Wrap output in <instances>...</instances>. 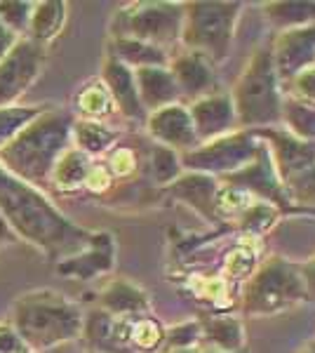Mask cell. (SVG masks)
Returning a JSON list of instances; mask_svg holds the SVG:
<instances>
[{"mask_svg":"<svg viewBox=\"0 0 315 353\" xmlns=\"http://www.w3.org/2000/svg\"><path fill=\"white\" fill-rule=\"evenodd\" d=\"M0 217L21 241L36 245L57 261L78 254L94 238V231L73 224L36 186L17 179L3 168H0Z\"/></svg>","mask_w":315,"mask_h":353,"instance_id":"1","label":"cell"},{"mask_svg":"<svg viewBox=\"0 0 315 353\" xmlns=\"http://www.w3.org/2000/svg\"><path fill=\"white\" fill-rule=\"evenodd\" d=\"M71 128V116L50 106L0 149V168L36 189L48 184L61 153L73 146Z\"/></svg>","mask_w":315,"mask_h":353,"instance_id":"2","label":"cell"},{"mask_svg":"<svg viewBox=\"0 0 315 353\" xmlns=\"http://www.w3.org/2000/svg\"><path fill=\"white\" fill-rule=\"evenodd\" d=\"M85 313L54 290H33L14 301L12 327L33 353L68 344L83 334Z\"/></svg>","mask_w":315,"mask_h":353,"instance_id":"3","label":"cell"},{"mask_svg":"<svg viewBox=\"0 0 315 353\" xmlns=\"http://www.w3.org/2000/svg\"><path fill=\"white\" fill-rule=\"evenodd\" d=\"M228 94H231L240 130H261L280 125L283 90H280V78L273 66L271 48H261L252 54Z\"/></svg>","mask_w":315,"mask_h":353,"instance_id":"4","label":"cell"},{"mask_svg":"<svg viewBox=\"0 0 315 353\" xmlns=\"http://www.w3.org/2000/svg\"><path fill=\"white\" fill-rule=\"evenodd\" d=\"M240 14H243L240 3H212V0L184 3L181 50L203 57L212 66L223 64L231 54Z\"/></svg>","mask_w":315,"mask_h":353,"instance_id":"5","label":"cell"},{"mask_svg":"<svg viewBox=\"0 0 315 353\" xmlns=\"http://www.w3.org/2000/svg\"><path fill=\"white\" fill-rule=\"evenodd\" d=\"M303 301L306 297L296 264L283 257H271L263 259L259 269L243 283L240 311L252 318L278 316Z\"/></svg>","mask_w":315,"mask_h":353,"instance_id":"6","label":"cell"},{"mask_svg":"<svg viewBox=\"0 0 315 353\" xmlns=\"http://www.w3.org/2000/svg\"><path fill=\"white\" fill-rule=\"evenodd\" d=\"M184 26V3H132L118 10L113 19V38H134V41L156 45L167 52L179 45Z\"/></svg>","mask_w":315,"mask_h":353,"instance_id":"7","label":"cell"},{"mask_svg":"<svg viewBox=\"0 0 315 353\" xmlns=\"http://www.w3.org/2000/svg\"><path fill=\"white\" fill-rule=\"evenodd\" d=\"M259 146L261 139L252 130H236L231 134L203 141L193 151L181 153V165L184 172H200L223 179L254 161Z\"/></svg>","mask_w":315,"mask_h":353,"instance_id":"8","label":"cell"},{"mask_svg":"<svg viewBox=\"0 0 315 353\" xmlns=\"http://www.w3.org/2000/svg\"><path fill=\"white\" fill-rule=\"evenodd\" d=\"M45 64V48L31 38H19L10 54L0 61V106H14L17 99L36 83Z\"/></svg>","mask_w":315,"mask_h":353,"instance_id":"9","label":"cell"},{"mask_svg":"<svg viewBox=\"0 0 315 353\" xmlns=\"http://www.w3.org/2000/svg\"><path fill=\"white\" fill-rule=\"evenodd\" d=\"M259 139L266 144L268 153H271L273 168L283 181V186L289 179H294L296 174L306 172L308 168L315 165V141L299 139L292 132H287L285 128H261V130H252Z\"/></svg>","mask_w":315,"mask_h":353,"instance_id":"10","label":"cell"},{"mask_svg":"<svg viewBox=\"0 0 315 353\" xmlns=\"http://www.w3.org/2000/svg\"><path fill=\"white\" fill-rule=\"evenodd\" d=\"M219 181L243 186V189L254 193V196L261 198V201L273 203L280 212H292V210H294L289 203V198H287V193H285V186H283V181H280L276 168H273L271 153H268L263 141H261L259 151H256L254 161L247 163L243 170H238V172L223 176V179H219Z\"/></svg>","mask_w":315,"mask_h":353,"instance_id":"11","label":"cell"},{"mask_svg":"<svg viewBox=\"0 0 315 353\" xmlns=\"http://www.w3.org/2000/svg\"><path fill=\"white\" fill-rule=\"evenodd\" d=\"M146 132L153 139V144L167 146V149L181 153L193 151L200 146V139L193 128L191 113L186 104H172L165 109H158L146 116Z\"/></svg>","mask_w":315,"mask_h":353,"instance_id":"12","label":"cell"},{"mask_svg":"<svg viewBox=\"0 0 315 353\" xmlns=\"http://www.w3.org/2000/svg\"><path fill=\"white\" fill-rule=\"evenodd\" d=\"M167 68L176 83V90H179L181 104H193V101L221 90L219 78H216V73H214V66L207 64V61L198 54H191L181 50L179 54L170 57Z\"/></svg>","mask_w":315,"mask_h":353,"instance_id":"13","label":"cell"},{"mask_svg":"<svg viewBox=\"0 0 315 353\" xmlns=\"http://www.w3.org/2000/svg\"><path fill=\"white\" fill-rule=\"evenodd\" d=\"M271 57L280 83L289 81L303 68L315 66V24L278 33L271 48Z\"/></svg>","mask_w":315,"mask_h":353,"instance_id":"14","label":"cell"},{"mask_svg":"<svg viewBox=\"0 0 315 353\" xmlns=\"http://www.w3.org/2000/svg\"><path fill=\"white\" fill-rule=\"evenodd\" d=\"M186 106H188V113H191V121H193V128H196L200 144L240 130L231 94L223 92V90L210 97H203V99L193 101V104H186Z\"/></svg>","mask_w":315,"mask_h":353,"instance_id":"15","label":"cell"},{"mask_svg":"<svg viewBox=\"0 0 315 353\" xmlns=\"http://www.w3.org/2000/svg\"><path fill=\"white\" fill-rule=\"evenodd\" d=\"M113 266H116V243L111 233L94 231V238L88 248L73 257L57 261V273L73 281H92L96 276L113 271Z\"/></svg>","mask_w":315,"mask_h":353,"instance_id":"16","label":"cell"},{"mask_svg":"<svg viewBox=\"0 0 315 353\" xmlns=\"http://www.w3.org/2000/svg\"><path fill=\"white\" fill-rule=\"evenodd\" d=\"M132 318H113L111 313L94 309L83 321V337L92 353H132Z\"/></svg>","mask_w":315,"mask_h":353,"instance_id":"17","label":"cell"},{"mask_svg":"<svg viewBox=\"0 0 315 353\" xmlns=\"http://www.w3.org/2000/svg\"><path fill=\"white\" fill-rule=\"evenodd\" d=\"M101 83L106 85L108 94H111L116 111L123 113L128 121L134 123H146L148 113L144 111L139 101V92H136V83H134V71L128 68L125 64H120L118 59L106 54L104 66H101Z\"/></svg>","mask_w":315,"mask_h":353,"instance_id":"18","label":"cell"},{"mask_svg":"<svg viewBox=\"0 0 315 353\" xmlns=\"http://www.w3.org/2000/svg\"><path fill=\"white\" fill-rule=\"evenodd\" d=\"M96 304L113 318H139L151 313V299L144 288L128 278H113L111 283H106L96 297Z\"/></svg>","mask_w":315,"mask_h":353,"instance_id":"19","label":"cell"},{"mask_svg":"<svg viewBox=\"0 0 315 353\" xmlns=\"http://www.w3.org/2000/svg\"><path fill=\"white\" fill-rule=\"evenodd\" d=\"M165 191H167L174 201L196 210L200 217L216 224L214 198H216V191H219V179H216V176L200 174V172H184L176 181L165 186Z\"/></svg>","mask_w":315,"mask_h":353,"instance_id":"20","label":"cell"},{"mask_svg":"<svg viewBox=\"0 0 315 353\" xmlns=\"http://www.w3.org/2000/svg\"><path fill=\"white\" fill-rule=\"evenodd\" d=\"M134 83H136V92H139V101L146 113H153L181 101L179 90H176V83L167 66L136 68Z\"/></svg>","mask_w":315,"mask_h":353,"instance_id":"21","label":"cell"},{"mask_svg":"<svg viewBox=\"0 0 315 353\" xmlns=\"http://www.w3.org/2000/svg\"><path fill=\"white\" fill-rule=\"evenodd\" d=\"M200 321V346L231 353L245 351V327L236 313H210Z\"/></svg>","mask_w":315,"mask_h":353,"instance_id":"22","label":"cell"},{"mask_svg":"<svg viewBox=\"0 0 315 353\" xmlns=\"http://www.w3.org/2000/svg\"><path fill=\"white\" fill-rule=\"evenodd\" d=\"M108 57L118 59L120 64H125L128 68H132V71L170 64V52L156 48V45L134 41V38H113V41L108 43Z\"/></svg>","mask_w":315,"mask_h":353,"instance_id":"23","label":"cell"},{"mask_svg":"<svg viewBox=\"0 0 315 353\" xmlns=\"http://www.w3.org/2000/svg\"><path fill=\"white\" fill-rule=\"evenodd\" d=\"M71 141H73V146H76L78 151H83L88 158H96V156L108 153L113 146H118V132L101 121H85V118H78V121H73V128H71Z\"/></svg>","mask_w":315,"mask_h":353,"instance_id":"24","label":"cell"},{"mask_svg":"<svg viewBox=\"0 0 315 353\" xmlns=\"http://www.w3.org/2000/svg\"><path fill=\"white\" fill-rule=\"evenodd\" d=\"M261 238H243L223 254V276L231 283H245L261 264Z\"/></svg>","mask_w":315,"mask_h":353,"instance_id":"25","label":"cell"},{"mask_svg":"<svg viewBox=\"0 0 315 353\" xmlns=\"http://www.w3.org/2000/svg\"><path fill=\"white\" fill-rule=\"evenodd\" d=\"M66 24V3L61 0H43L33 3L31 21H28V36L33 43L43 45L61 33Z\"/></svg>","mask_w":315,"mask_h":353,"instance_id":"26","label":"cell"},{"mask_svg":"<svg viewBox=\"0 0 315 353\" xmlns=\"http://www.w3.org/2000/svg\"><path fill=\"white\" fill-rule=\"evenodd\" d=\"M263 17L280 33L294 31V28L315 24V3H301V0H280V3H263Z\"/></svg>","mask_w":315,"mask_h":353,"instance_id":"27","label":"cell"},{"mask_svg":"<svg viewBox=\"0 0 315 353\" xmlns=\"http://www.w3.org/2000/svg\"><path fill=\"white\" fill-rule=\"evenodd\" d=\"M90 165H92V158H88L83 151L71 146V149L61 153V158L57 161L50 181L54 184L57 191H64V193L78 191V189H83Z\"/></svg>","mask_w":315,"mask_h":353,"instance_id":"28","label":"cell"},{"mask_svg":"<svg viewBox=\"0 0 315 353\" xmlns=\"http://www.w3.org/2000/svg\"><path fill=\"white\" fill-rule=\"evenodd\" d=\"M280 217H283V212H280L273 203L254 201L236 221H233L231 229L243 238H263L278 224Z\"/></svg>","mask_w":315,"mask_h":353,"instance_id":"29","label":"cell"},{"mask_svg":"<svg viewBox=\"0 0 315 353\" xmlns=\"http://www.w3.org/2000/svg\"><path fill=\"white\" fill-rule=\"evenodd\" d=\"M76 109L85 121H104L116 111L111 94H108L106 85L101 81H90L85 88L78 90L76 94Z\"/></svg>","mask_w":315,"mask_h":353,"instance_id":"30","label":"cell"},{"mask_svg":"<svg viewBox=\"0 0 315 353\" xmlns=\"http://www.w3.org/2000/svg\"><path fill=\"white\" fill-rule=\"evenodd\" d=\"M254 201H261V198H256L254 193H250L247 189H243V186L219 181V191H216V198H214L216 224H219V221L233 224Z\"/></svg>","mask_w":315,"mask_h":353,"instance_id":"31","label":"cell"},{"mask_svg":"<svg viewBox=\"0 0 315 353\" xmlns=\"http://www.w3.org/2000/svg\"><path fill=\"white\" fill-rule=\"evenodd\" d=\"M186 288L198 299L210 301L214 306L231 304V281L223 273H191L186 281Z\"/></svg>","mask_w":315,"mask_h":353,"instance_id":"32","label":"cell"},{"mask_svg":"<svg viewBox=\"0 0 315 353\" xmlns=\"http://www.w3.org/2000/svg\"><path fill=\"white\" fill-rule=\"evenodd\" d=\"M148 172H151V179L165 189V186H170L172 181H176L184 174L181 156L176 151L167 149V146L153 144L148 149Z\"/></svg>","mask_w":315,"mask_h":353,"instance_id":"33","label":"cell"},{"mask_svg":"<svg viewBox=\"0 0 315 353\" xmlns=\"http://www.w3.org/2000/svg\"><path fill=\"white\" fill-rule=\"evenodd\" d=\"M50 106L48 104H38V106H24V104H14V106H0V149L5 144L14 139L28 123H33L40 113H45Z\"/></svg>","mask_w":315,"mask_h":353,"instance_id":"34","label":"cell"},{"mask_svg":"<svg viewBox=\"0 0 315 353\" xmlns=\"http://www.w3.org/2000/svg\"><path fill=\"white\" fill-rule=\"evenodd\" d=\"M280 128H285L299 139L315 141V109L303 106L283 97V111H280Z\"/></svg>","mask_w":315,"mask_h":353,"instance_id":"35","label":"cell"},{"mask_svg":"<svg viewBox=\"0 0 315 353\" xmlns=\"http://www.w3.org/2000/svg\"><path fill=\"white\" fill-rule=\"evenodd\" d=\"M130 341H132V349H136L141 353H153V351L163 349L165 325L158 321V318H153L151 313H148V316L132 318Z\"/></svg>","mask_w":315,"mask_h":353,"instance_id":"36","label":"cell"},{"mask_svg":"<svg viewBox=\"0 0 315 353\" xmlns=\"http://www.w3.org/2000/svg\"><path fill=\"white\" fill-rule=\"evenodd\" d=\"M280 90H283V97H287V99L315 109V66L303 68L301 73L292 76L289 81L280 83Z\"/></svg>","mask_w":315,"mask_h":353,"instance_id":"37","label":"cell"},{"mask_svg":"<svg viewBox=\"0 0 315 353\" xmlns=\"http://www.w3.org/2000/svg\"><path fill=\"white\" fill-rule=\"evenodd\" d=\"M285 193H287L292 208L315 210V165L289 179L285 184Z\"/></svg>","mask_w":315,"mask_h":353,"instance_id":"38","label":"cell"},{"mask_svg":"<svg viewBox=\"0 0 315 353\" xmlns=\"http://www.w3.org/2000/svg\"><path fill=\"white\" fill-rule=\"evenodd\" d=\"M31 12L33 3H26V0H3L0 3V21L19 38H24V33H28Z\"/></svg>","mask_w":315,"mask_h":353,"instance_id":"39","label":"cell"},{"mask_svg":"<svg viewBox=\"0 0 315 353\" xmlns=\"http://www.w3.org/2000/svg\"><path fill=\"white\" fill-rule=\"evenodd\" d=\"M200 346V321H184L172 327H165V344L163 351L174 349H196Z\"/></svg>","mask_w":315,"mask_h":353,"instance_id":"40","label":"cell"},{"mask_svg":"<svg viewBox=\"0 0 315 353\" xmlns=\"http://www.w3.org/2000/svg\"><path fill=\"white\" fill-rule=\"evenodd\" d=\"M106 165L116 179H128V176H132L139 170V156H136V151L132 149V146L118 144L108 151Z\"/></svg>","mask_w":315,"mask_h":353,"instance_id":"41","label":"cell"},{"mask_svg":"<svg viewBox=\"0 0 315 353\" xmlns=\"http://www.w3.org/2000/svg\"><path fill=\"white\" fill-rule=\"evenodd\" d=\"M113 181H116V176L111 174V170H108L106 163H99V161H92L88 170V176H85V189L90 193H96V196H101V193H108L113 186Z\"/></svg>","mask_w":315,"mask_h":353,"instance_id":"42","label":"cell"},{"mask_svg":"<svg viewBox=\"0 0 315 353\" xmlns=\"http://www.w3.org/2000/svg\"><path fill=\"white\" fill-rule=\"evenodd\" d=\"M296 271H299L303 285V297H306V301H315V257L296 264Z\"/></svg>","mask_w":315,"mask_h":353,"instance_id":"43","label":"cell"},{"mask_svg":"<svg viewBox=\"0 0 315 353\" xmlns=\"http://www.w3.org/2000/svg\"><path fill=\"white\" fill-rule=\"evenodd\" d=\"M24 349V341L14 332L12 325H0V353H17Z\"/></svg>","mask_w":315,"mask_h":353,"instance_id":"44","label":"cell"},{"mask_svg":"<svg viewBox=\"0 0 315 353\" xmlns=\"http://www.w3.org/2000/svg\"><path fill=\"white\" fill-rule=\"evenodd\" d=\"M17 43H19V36L12 33L8 26L3 24V21H0V61H3L5 57L10 54V50H12Z\"/></svg>","mask_w":315,"mask_h":353,"instance_id":"45","label":"cell"},{"mask_svg":"<svg viewBox=\"0 0 315 353\" xmlns=\"http://www.w3.org/2000/svg\"><path fill=\"white\" fill-rule=\"evenodd\" d=\"M296 353H315V341H311V344H306V346H301Z\"/></svg>","mask_w":315,"mask_h":353,"instance_id":"46","label":"cell"},{"mask_svg":"<svg viewBox=\"0 0 315 353\" xmlns=\"http://www.w3.org/2000/svg\"><path fill=\"white\" fill-rule=\"evenodd\" d=\"M165 353H200V346H196V349H174V351H165Z\"/></svg>","mask_w":315,"mask_h":353,"instance_id":"47","label":"cell"},{"mask_svg":"<svg viewBox=\"0 0 315 353\" xmlns=\"http://www.w3.org/2000/svg\"><path fill=\"white\" fill-rule=\"evenodd\" d=\"M200 353H231V351H219V349H203V346H200Z\"/></svg>","mask_w":315,"mask_h":353,"instance_id":"48","label":"cell"},{"mask_svg":"<svg viewBox=\"0 0 315 353\" xmlns=\"http://www.w3.org/2000/svg\"><path fill=\"white\" fill-rule=\"evenodd\" d=\"M17 353H33L31 349H26V346H24V349H21V351H17Z\"/></svg>","mask_w":315,"mask_h":353,"instance_id":"49","label":"cell"}]
</instances>
